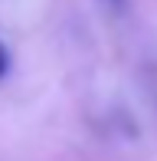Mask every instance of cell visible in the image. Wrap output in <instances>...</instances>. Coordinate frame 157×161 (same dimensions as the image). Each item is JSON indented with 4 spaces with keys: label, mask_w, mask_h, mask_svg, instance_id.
<instances>
[{
    "label": "cell",
    "mask_w": 157,
    "mask_h": 161,
    "mask_svg": "<svg viewBox=\"0 0 157 161\" xmlns=\"http://www.w3.org/2000/svg\"><path fill=\"white\" fill-rule=\"evenodd\" d=\"M7 69H10V49L0 43V76H7Z\"/></svg>",
    "instance_id": "1"
}]
</instances>
